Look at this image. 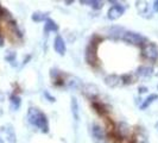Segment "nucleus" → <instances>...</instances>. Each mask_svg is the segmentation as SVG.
<instances>
[{
	"label": "nucleus",
	"mask_w": 158,
	"mask_h": 143,
	"mask_svg": "<svg viewBox=\"0 0 158 143\" xmlns=\"http://www.w3.org/2000/svg\"><path fill=\"white\" fill-rule=\"evenodd\" d=\"M27 120L33 127L38 128L42 132H49V122L44 112L37 107H30L27 111Z\"/></svg>",
	"instance_id": "nucleus-1"
},
{
	"label": "nucleus",
	"mask_w": 158,
	"mask_h": 143,
	"mask_svg": "<svg viewBox=\"0 0 158 143\" xmlns=\"http://www.w3.org/2000/svg\"><path fill=\"white\" fill-rule=\"evenodd\" d=\"M142 55L146 58V60H150V61H157L158 60V46L149 42V43H145L142 47Z\"/></svg>",
	"instance_id": "nucleus-2"
},
{
	"label": "nucleus",
	"mask_w": 158,
	"mask_h": 143,
	"mask_svg": "<svg viewBox=\"0 0 158 143\" xmlns=\"http://www.w3.org/2000/svg\"><path fill=\"white\" fill-rule=\"evenodd\" d=\"M121 38L125 41V42H127V43H130V44H133V46H144L145 42H146V38L143 35L133 31L124 32V35L121 36Z\"/></svg>",
	"instance_id": "nucleus-3"
},
{
	"label": "nucleus",
	"mask_w": 158,
	"mask_h": 143,
	"mask_svg": "<svg viewBox=\"0 0 158 143\" xmlns=\"http://www.w3.org/2000/svg\"><path fill=\"white\" fill-rule=\"evenodd\" d=\"M96 47L98 43L96 42H90V44L88 46L87 50H86V60L89 64H94L98 60L96 57Z\"/></svg>",
	"instance_id": "nucleus-4"
},
{
	"label": "nucleus",
	"mask_w": 158,
	"mask_h": 143,
	"mask_svg": "<svg viewBox=\"0 0 158 143\" xmlns=\"http://www.w3.org/2000/svg\"><path fill=\"white\" fill-rule=\"evenodd\" d=\"M124 12H125V8L124 6H121V5H114V6H112L110 10H108V12H107V17H108V19H111V20H115V19H118L120 17L124 15Z\"/></svg>",
	"instance_id": "nucleus-5"
},
{
	"label": "nucleus",
	"mask_w": 158,
	"mask_h": 143,
	"mask_svg": "<svg viewBox=\"0 0 158 143\" xmlns=\"http://www.w3.org/2000/svg\"><path fill=\"white\" fill-rule=\"evenodd\" d=\"M1 131L4 132V136H5V140H6V143H16V134H15V130L12 125H5V127L1 128Z\"/></svg>",
	"instance_id": "nucleus-6"
},
{
	"label": "nucleus",
	"mask_w": 158,
	"mask_h": 143,
	"mask_svg": "<svg viewBox=\"0 0 158 143\" xmlns=\"http://www.w3.org/2000/svg\"><path fill=\"white\" fill-rule=\"evenodd\" d=\"M54 49L58 55H64L67 51V47H65V42H64L63 37L61 36H56L55 41H54Z\"/></svg>",
	"instance_id": "nucleus-7"
},
{
	"label": "nucleus",
	"mask_w": 158,
	"mask_h": 143,
	"mask_svg": "<svg viewBox=\"0 0 158 143\" xmlns=\"http://www.w3.org/2000/svg\"><path fill=\"white\" fill-rule=\"evenodd\" d=\"M137 75L138 76H140V78H151L153 74H155V72H153V68L152 67H149V66H140V67H138L137 68Z\"/></svg>",
	"instance_id": "nucleus-8"
},
{
	"label": "nucleus",
	"mask_w": 158,
	"mask_h": 143,
	"mask_svg": "<svg viewBox=\"0 0 158 143\" xmlns=\"http://www.w3.org/2000/svg\"><path fill=\"white\" fill-rule=\"evenodd\" d=\"M92 134H93V137L98 141H103L106 138V132H105V129L98 124H94L93 128H92Z\"/></svg>",
	"instance_id": "nucleus-9"
},
{
	"label": "nucleus",
	"mask_w": 158,
	"mask_h": 143,
	"mask_svg": "<svg viewBox=\"0 0 158 143\" xmlns=\"http://www.w3.org/2000/svg\"><path fill=\"white\" fill-rule=\"evenodd\" d=\"M105 84L108 87H117V86H119L121 84V78L118 76V75L112 74V75H108V76L105 78Z\"/></svg>",
	"instance_id": "nucleus-10"
},
{
	"label": "nucleus",
	"mask_w": 158,
	"mask_h": 143,
	"mask_svg": "<svg viewBox=\"0 0 158 143\" xmlns=\"http://www.w3.org/2000/svg\"><path fill=\"white\" fill-rule=\"evenodd\" d=\"M83 93L87 95L88 98H90V99H94L96 95L99 94V91H98V87L94 86V85H86L85 87H83Z\"/></svg>",
	"instance_id": "nucleus-11"
},
{
	"label": "nucleus",
	"mask_w": 158,
	"mask_h": 143,
	"mask_svg": "<svg viewBox=\"0 0 158 143\" xmlns=\"http://www.w3.org/2000/svg\"><path fill=\"white\" fill-rule=\"evenodd\" d=\"M58 30V25L50 18H48L44 23V31L45 32H52V31H57Z\"/></svg>",
	"instance_id": "nucleus-12"
},
{
	"label": "nucleus",
	"mask_w": 158,
	"mask_h": 143,
	"mask_svg": "<svg viewBox=\"0 0 158 143\" xmlns=\"http://www.w3.org/2000/svg\"><path fill=\"white\" fill-rule=\"evenodd\" d=\"M80 4H85V5H88V6H92L95 10H100L103 6V2L99 1V0H81Z\"/></svg>",
	"instance_id": "nucleus-13"
},
{
	"label": "nucleus",
	"mask_w": 158,
	"mask_h": 143,
	"mask_svg": "<svg viewBox=\"0 0 158 143\" xmlns=\"http://www.w3.org/2000/svg\"><path fill=\"white\" fill-rule=\"evenodd\" d=\"M10 102H11V109L13 111H17L19 107H20V104H22V99L17 94H12L10 98Z\"/></svg>",
	"instance_id": "nucleus-14"
},
{
	"label": "nucleus",
	"mask_w": 158,
	"mask_h": 143,
	"mask_svg": "<svg viewBox=\"0 0 158 143\" xmlns=\"http://www.w3.org/2000/svg\"><path fill=\"white\" fill-rule=\"evenodd\" d=\"M135 4H137V8H138V11H139V13H140L142 16L148 15V12H149V6H148V2H146V1H137Z\"/></svg>",
	"instance_id": "nucleus-15"
},
{
	"label": "nucleus",
	"mask_w": 158,
	"mask_h": 143,
	"mask_svg": "<svg viewBox=\"0 0 158 143\" xmlns=\"http://www.w3.org/2000/svg\"><path fill=\"white\" fill-rule=\"evenodd\" d=\"M71 112H73V116L74 118L79 119V103H77V99L75 97L71 98Z\"/></svg>",
	"instance_id": "nucleus-16"
},
{
	"label": "nucleus",
	"mask_w": 158,
	"mask_h": 143,
	"mask_svg": "<svg viewBox=\"0 0 158 143\" xmlns=\"http://www.w3.org/2000/svg\"><path fill=\"white\" fill-rule=\"evenodd\" d=\"M155 100H158V95L157 94H150L145 100H144V103L142 104V106H140V109L142 110H145V109H148L149 106H150L151 104L153 103Z\"/></svg>",
	"instance_id": "nucleus-17"
},
{
	"label": "nucleus",
	"mask_w": 158,
	"mask_h": 143,
	"mask_svg": "<svg viewBox=\"0 0 158 143\" xmlns=\"http://www.w3.org/2000/svg\"><path fill=\"white\" fill-rule=\"evenodd\" d=\"M48 16H49L48 12H35L31 16V18L35 22H44L48 19Z\"/></svg>",
	"instance_id": "nucleus-18"
},
{
	"label": "nucleus",
	"mask_w": 158,
	"mask_h": 143,
	"mask_svg": "<svg viewBox=\"0 0 158 143\" xmlns=\"http://www.w3.org/2000/svg\"><path fill=\"white\" fill-rule=\"evenodd\" d=\"M68 86H69V87H73V88H77L81 86V81L77 79H71L68 81Z\"/></svg>",
	"instance_id": "nucleus-19"
},
{
	"label": "nucleus",
	"mask_w": 158,
	"mask_h": 143,
	"mask_svg": "<svg viewBox=\"0 0 158 143\" xmlns=\"http://www.w3.org/2000/svg\"><path fill=\"white\" fill-rule=\"evenodd\" d=\"M93 106H94V109H96V111L99 112V113H105V109H103V106L102 105H99V104H96V103H93Z\"/></svg>",
	"instance_id": "nucleus-20"
},
{
	"label": "nucleus",
	"mask_w": 158,
	"mask_h": 143,
	"mask_svg": "<svg viewBox=\"0 0 158 143\" xmlns=\"http://www.w3.org/2000/svg\"><path fill=\"white\" fill-rule=\"evenodd\" d=\"M15 58H16V54H15V53H10V54L6 56V60H7V61H10L11 63L15 61Z\"/></svg>",
	"instance_id": "nucleus-21"
},
{
	"label": "nucleus",
	"mask_w": 158,
	"mask_h": 143,
	"mask_svg": "<svg viewBox=\"0 0 158 143\" xmlns=\"http://www.w3.org/2000/svg\"><path fill=\"white\" fill-rule=\"evenodd\" d=\"M153 10H155L156 12H158V0H156V1L153 2Z\"/></svg>",
	"instance_id": "nucleus-22"
},
{
	"label": "nucleus",
	"mask_w": 158,
	"mask_h": 143,
	"mask_svg": "<svg viewBox=\"0 0 158 143\" xmlns=\"http://www.w3.org/2000/svg\"><path fill=\"white\" fill-rule=\"evenodd\" d=\"M146 91H148L146 87H139V92H140V93H145Z\"/></svg>",
	"instance_id": "nucleus-23"
},
{
	"label": "nucleus",
	"mask_w": 158,
	"mask_h": 143,
	"mask_svg": "<svg viewBox=\"0 0 158 143\" xmlns=\"http://www.w3.org/2000/svg\"><path fill=\"white\" fill-rule=\"evenodd\" d=\"M4 46V37L0 35V47H2Z\"/></svg>",
	"instance_id": "nucleus-24"
},
{
	"label": "nucleus",
	"mask_w": 158,
	"mask_h": 143,
	"mask_svg": "<svg viewBox=\"0 0 158 143\" xmlns=\"http://www.w3.org/2000/svg\"><path fill=\"white\" fill-rule=\"evenodd\" d=\"M4 12H5V10H4V8L0 7V17L2 16V13H4Z\"/></svg>",
	"instance_id": "nucleus-25"
},
{
	"label": "nucleus",
	"mask_w": 158,
	"mask_h": 143,
	"mask_svg": "<svg viewBox=\"0 0 158 143\" xmlns=\"http://www.w3.org/2000/svg\"><path fill=\"white\" fill-rule=\"evenodd\" d=\"M0 143H4V140H2L1 137H0Z\"/></svg>",
	"instance_id": "nucleus-26"
},
{
	"label": "nucleus",
	"mask_w": 158,
	"mask_h": 143,
	"mask_svg": "<svg viewBox=\"0 0 158 143\" xmlns=\"http://www.w3.org/2000/svg\"><path fill=\"white\" fill-rule=\"evenodd\" d=\"M156 129H157V131H158V122L156 123Z\"/></svg>",
	"instance_id": "nucleus-27"
},
{
	"label": "nucleus",
	"mask_w": 158,
	"mask_h": 143,
	"mask_svg": "<svg viewBox=\"0 0 158 143\" xmlns=\"http://www.w3.org/2000/svg\"><path fill=\"white\" fill-rule=\"evenodd\" d=\"M155 74H156V76H158V71L156 72V73H155Z\"/></svg>",
	"instance_id": "nucleus-28"
}]
</instances>
